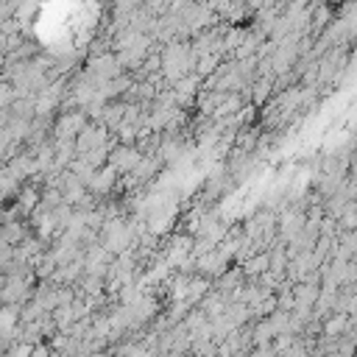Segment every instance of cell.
Instances as JSON below:
<instances>
[{"instance_id": "11", "label": "cell", "mask_w": 357, "mask_h": 357, "mask_svg": "<svg viewBox=\"0 0 357 357\" xmlns=\"http://www.w3.org/2000/svg\"><path fill=\"white\" fill-rule=\"evenodd\" d=\"M31 357H47V349L45 346H36V349H31Z\"/></svg>"}, {"instance_id": "5", "label": "cell", "mask_w": 357, "mask_h": 357, "mask_svg": "<svg viewBox=\"0 0 357 357\" xmlns=\"http://www.w3.org/2000/svg\"><path fill=\"white\" fill-rule=\"evenodd\" d=\"M86 126V117L81 112H73V114H64L56 126V139H75L78 131Z\"/></svg>"}, {"instance_id": "2", "label": "cell", "mask_w": 357, "mask_h": 357, "mask_svg": "<svg viewBox=\"0 0 357 357\" xmlns=\"http://www.w3.org/2000/svg\"><path fill=\"white\" fill-rule=\"evenodd\" d=\"M75 145V153L84 156V153H92V151H100L106 148V128L100 123H92V126H84L78 131V137L73 139Z\"/></svg>"}, {"instance_id": "6", "label": "cell", "mask_w": 357, "mask_h": 357, "mask_svg": "<svg viewBox=\"0 0 357 357\" xmlns=\"http://www.w3.org/2000/svg\"><path fill=\"white\" fill-rule=\"evenodd\" d=\"M301 229H304V218H301L298 209H287V212H282V218H279V231H282L284 240H293Z\"/></svg>"}, {"instance_id": "4", "label": "cell", "mask_w": 357, "mask_h": 357, "mask_svg": "<svg viewBox=\"0 0 357 357\" xmlns=\"http://www.w3.org/2000/svg\"><path fill=\"white\" fill-rule=\"evenodd\" d=\"M28 296V282L22 273H8L3 282H0V301L3 304H17Z\"/></svg>"}, {"instance_id": "3", "label": "cell", "mask_w": 357, "mask_h": 357, "mask_svg": "<svg viewBox=\"0 0 357 357\" xmlns=\"http://www.w3.org/2000/svg\"><path fill=\"white\" fill-rule=\"evenodd\" d=\"M139 159H142L139 148H134V145H117L112 151V156H109V167L114 173H131L139 165Z\"/></svg>"}, {"instance_id": "8", "label": "cell", "mask_w": 357, "mask_h": 357, "mask_svg": "<svg viewBox=\"0 0 357 357\" xmlns=\"http://www.w3.org/2000/svg\"><path fill=\"white\" fill-rule=\"evenodd\" d=\"M324 332H326L329 337H335V340H337V335H346V332H351V315L335 312V318H329V321L324 324Z\"/></svg>"}, {"instance_id": "9", "label": "cell", "mask_w": 357, "mask_h": 357, "mask_svg": "<svg viewBox=\"0 0 357 357\" xmlns=\"http://www.w3.org/2000/svg\"><path fill=\"white\" fill-rule=\"evenodd\" d=\"M265 268H268V251H262V254H257L254 259H248L245 268H243V273H245V276H257V273H262Z\"/></svg>"}, {"instance_id": "10", "label": "cell", "mask_w": 357, "mask_h": 357, "mask_svg": "<svg viewBox=\"0 0 357 357\" xmlns=\"http://www.w3.org/2000/svg\"><path fill=\"white\" fill-rule=\"evenodd\" d=\"M17 190V178L8 173V167H3L0 170V195H8V192H14Z\"/></svg>"}, {"instance_id": "7", "label": "cell", "mask_w": 357, "mask_h": 357, "mask_svg": "<svg viewBox=\"0 0 357 357\" xmlns=\"http://www.w3.org/2000/svg\"><path fill=\"white\" fill-rule=\"evenodd\" d=\"M114 170L112 167H103V170H95V176H92V181L86 184L92 192H98V195H103V192H109L112 190V184H114Z\"/></svg>"}, {"instance_id": "1", "label": "cell", "mask_w": 357, "mask_h": 357, "mask_svg": "<svg viewBox=\"0 0 357 357\" xmlns=\"http://www.w3.org/2000/svg\"><path fill=\"white\" fill-rule=\"evenodd\" d=\"M162 70H165V75L167 78H184V73H187V67L192 64V50H190V45H184V42H173V45H167V50H165V56H162Z\"/></svg>"}]
</instances>
